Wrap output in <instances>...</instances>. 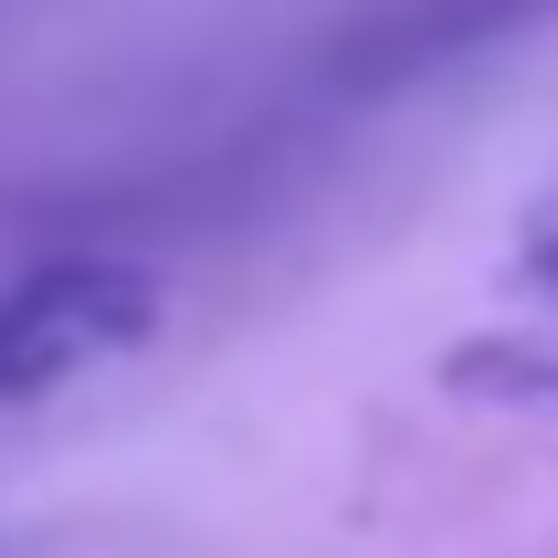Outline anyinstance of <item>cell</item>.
Masks as SVG:
<instances>
[{
  "instance_id": "3",
  "label": "cell",
  "mask_w": 558,
  "mask_h": 558,
  "mask_svg": "<svg viewBox=\"0 0 558 558\" xmlns=\"http://www.w3.org/2000/svg\"><path fill=\"white\" fill-rule=\"evenodd\" d=\"M517 284L558 306V201H548V211L527 221V243H517Z\"/></svg>"
},
{
  "instance_id": "2",
  "label": "cell",
  "mask_w": 558,
  "mask_h": 558,
  "mask_svg": "<svg viewBox=\"0 0 558 558\" xmlns=\"http://www.w3.org/2000/svg\"><path fill=\"white\" fill-rule=\"evenodd\" d=\"M537 22H558V0H348V22L316 53V85L338 106H390Z\"/></svg>"
},
{
  "instance_id": "1",
  "label": "cell",
  "mask_w": 558,
  "mask_h": 558,
  "mask_svg": "<svg viewBox=\"0 0 558 558\" xmlns=\"http://www.w3.org/2000/svg\"><path fill=\"white\" fill-rule=\"evenodd\" d=\"M169 327V284L158 264L126 253H53L32 275L0 284V411H43L74 379L117 369Z\"/></svg>"
}]
</instances>
